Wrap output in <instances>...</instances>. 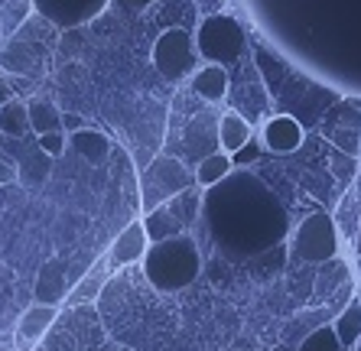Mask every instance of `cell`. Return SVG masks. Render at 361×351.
<instances>
[{"mask_svg": "<svg viewBox=\"0 0 361 351\" xmlns=\"http://www.w3.org/2000/svg\"><path fill=\"white\" fill-rule=\"evenodd\" d=\"M0 134L10 140L30 134V117H26V101L10 98L7 104H0Z\"/></svg>", "mask_w": 361, "mask_h": 351, "instance_id": "ac0fdd59", "label": "cell"}, {"mask_svg": "<svg viewBox=\"0 0 361 351\" xmlns=\"http://www.w3.org/2000/svg\"><path fill=\"white\" fill-rule=\"evenodd\" d=\"M332 328H336L338 345H342V348H355V345H358V338H361V302L358 300L348 302V306H345V309L336 316Z\"/></svg>", "mask_w": 361, "mask_h": 351, "instance_id": "d6986e66", "label": "cell"}, {"mask_svg": "<svg viewBox=\"0 0 361 351\" xmlns=\"http://www.w3.org/2000/svg\"><path fill=\"white\" fill-rule=\"evenodd\" d=\"M296 351H345V348L338 345V335H336V328H332V322H329V326H319L316 332L306 335Z\"/></svg>", "mask_w": 361, "mask_h": 351, "instance_id": "ffe728a7", "label": "cell"}, {"mask_svg": "<svg viewBox=\"0 0 361 351\" xmlns=\"http://www.w3.org/2000/svg\"><path fill=\"white\" fill-rule=\"evenodd\" d=\"M153 68L160 72L166 82H183V78H192V72L202 66V56L195 49V36L185 30V26H169L157 36L153 42Z\"/></svg>", "mask_w": 361, "mask_h": 351, "instance_id": "277c9868", "label": "cell"}, {"mask_svg": "<svg viewBox=\"0 0 361 351\" xmlns=\"http://www.w3.org/2000/svg\"><path fill=\"white\" fill-rule=\"evenodd\" d=\"M147 247H150V238H147V231H143V221H130V225L114 238V244H111V251H108L111 270L140 264L143 254H147Z\"/></svg>", "mask_w": 361, "mask_h": 351, "instance_id": "30bf717a", "label": "cell"}, {"mask_svg": "<svg viewBox=\"0 0 361 351\" xmlns=\"http://www.w3.org/2000/svg\"><path fill=\"white\" fill-rule=\"evenodd\" d=\"M108 273H111L108 257H98V260H94V267L88 270V273H85L82 280L72 286V290H68L66 302H72V306H78V302H94L101 296V286H104Z\"/></svg>", "mask_w": 361, "mask_h": 351, "instance_id": "2e32d148", "label": "cell"}, {"mask_svg": "<svg viewBox=\"0 0 361 351\" xmlns=\"http://www.w3.org/2000/svg\"><path fill=\"white\" fill-rule=\"evenodd\" d=\"M192 185V176L189 169L183 166V159L176 156H157L150 166L143 169L140 176V205H143V215L153 211L157 205L169 202L173 195H179L183 189Z\"/></svg>", "mask_w": 361, "mask_h": 351, "instance_id": "5b68a950", "label": "cell"}, {"mask_svg": "<svg viewBox=\"0 0 361 351\" xmlns=\"http://www.w3.org/2000/svg\"><path fill=\"white\" fill-rule=\"evenodd\" d=\"M157 0H121V7L127 10V13H140V10H147V7H153Z\"/></svg>", "mask_w": 361, "mask_h": 351, "instance_id": "603a6c76", "label": "cell"}, {"mask_svg": "<svg viewBox=\"0 0 361 351\" xmlns=\"http://www.w3.org/2000/svg\"><path fill=\"white\" fill-rule=\"evenodd\" d=\"M33 296L39 306H62L68 296V280H66V267L62 260H46L39 267V276H36Z\"/></svg>", "mask_w": 361, "mask_h": 351, "instance_id": "7c38bea8", "label": "cell"}, {"mask_svg": "<svg viewBox=\"0 0 361 351\" xmlns=\"http://www.w3.org/2000/svg\"><path fill=\"white\" fill-rule=\"evenodd\" d=\"M355 351H361V338H358V345H355Z\"/></svg>", "mask_w": 361, "mask_h": 351, "instance_id": "484cf974", "label": "cell"}, {"mask_svg": "<svg viewBox=\"0 0 361 351\" xmlns=\"http://www.w3.org/2000/svg\"><path fill=\"white\" fill-rule=\"evenodd\" d=\"M17 179V169L10 166V163H0V185H7Z\"/></svg>", "mask_w": 361, "mask_h": 351, "instance_id": "d4e9b609", "label": "cell"}, {"mask_svg": "<svg viewBox=\"0 0 361 351\" xmlns=\"http://www.w3.org/2000/svg\"><path fill=\"white\" fill-rule=\"evenodd\" d=\"M338 225L329 211H312L300 221L293 234V251L306 264H329L338 257Z\"/></svg>", "mask_w": 361, "mask_h": 351, "instance_id": "8992f818", "label": "cell"}, {"mask_svg": "<svg viewBox=\"0 0 361 351\" xmlns=\"http://www.w3.org/2000/svg\"><path fill=\"white\" fill-rule=\"evenodd\" d=\"M231 169H235V163H231V156H228V153L212 150V153H205V156L195 163L192 183L199 185V189H212V185H219L225 176H231Z\"/></svg>", "mask_w": 361, "mask_h": 351, "instance_id": "9a60e30c", "label": "cell"}, {"mask_svg": "<svg viewBox=\"0 0 361 351\" xmlns=\"http://www.w3.org/2000/svg\"><path fill=\"white\" fill-rule=\"evenodd\" d=\"M257 156H261V147H257V143H244V147H241V150H238L235 153V156H231V163H235V166H251V163H254V159H257Z\"/></svg>", "mask_w": 361, "mask_h": 351, "instance_id": "7402d4cb", "label": "cell"}, {"mask_svg": "<svg viewBox=\"0 0 361 351\" xmlns=\"http://www.w3.org/2000/svg\"><path fill=\"white\" fill-rule=\"evenodd\" d=\"M195 49H199L202 62L235 66L247 52V33H244L241 20L231 13H212L195 30Z\"/></svg>", "mask_w": 361, "mask_h": 351, "instance_id": "3957f363", "label": "cell"}, {"mask_svg": "<svg viewBox=\"0 0 361 351\" xmlns=\"http://www.w3.org/2000/svg\"><path fill=\"white\" fill-rule=\"evenodd\" d=\"M215 137H219V150L228 153V156H235L244 143L254 140V130H251V124H247V117L244 114H238V111H225V114L219 117Z\"/></svg>", "mask_w": 361, "mask_h": 351, "instance_id": "4fadbf2b", "label": "cell"}, {"mask_svg": "<svg viewBox=\"0 0 361 351\" xmlns=\"http://www.w3.org/2000/svg\"><path fill=\"white\" fill-rule=\"evenodd\" d=\"M56 319H59V306H39V302H33V306L20 316L17 332H13L17 351H33L36 345L49 335V328L56 326Z\"/></svg>", "mask_w": 361, "mask_h": 351, "instance_id": "ba28073f", "label": "cell"}, {"mask_svg": "<svg viewBox=\"0 0 361 351\" xmlns=\"http://www.w3.org/2000/svg\"><path fill=\"white\" fill-rule=\"evenodd\" d=\"M147 283L157 292H179L195 283L202 273V251L192 234H176L166 241H153L140 260Z\"/></svg>", "mask_w": 361, "mask_h": 351, "instance_id": "7a4b0ae2", "label": "cell"}, {"mask_svg": "<svg viewBox=\"0 0 361 351\" xmlns=\"http://www.w3.org/2000/svg\"><path fill=\"white\" fill-rule=\"evenodd\" d=\"M26 117H30V130H33L36 137L52 134V130H62V111L46 98L26 101Z\"/></svg>", "mask_w": 361, "mask_h": 351, "instance_id": "e0dca14e", "label": "cell"}, {"mask_svg": "<svg viewBox=\"0 0 361 351\" xmlns=\"http://www.w3.org/2000/svg\"><path fill=\"white\" fill-rule=\"evenodd\" d=\"M30 4L46 23L59 26V30H75L101 17L111 0H30Z\"/></svg>", "mask_w": 361, "mask_h": 351, "instance_id": "52a82bcc", "label": "cell"}, {"mask_svg": "<svg viewBox=\"0 0 361 351\" xmlns=\"http://www.w3.org/2000/svg\"><path fill=\"white\" fill-rule=\"evenodd\" d=\"M10 98H13V88H10L7 72H4V66H0V104H7Z\"/></svg>", "mask_w": 361, "mask_h": 351, "instance_id": "cb8c5ba5", "label": "cell"}, {"mask_svg": "<svg viewBox=\"0 0 361 351\" xmlns=\"http://www.w3.org/2000/svg\"><path fill=\"white\" fill-rule=\"evenodd\" d=\"M68 147L82 159H88V163H104L111 153L108 134H101L94 127H78V130H72V134H68Z\"/></svg>", "mask_w": 361, "mask_h": 351, "instance_id": "5bb4252c", "label": "cell"}, {"mask_svg": "<svg viewBox=\"0 0 361 351\" xmlns=\"http://www.w3.org/2000/svg\"><path fill=\"white\" fill-rule=\"evenodd\" d=\"M36 143H39V153H46L49 159L62 156L68 147V134L66 130H52V134H39L36 137Z\"/></svg>", "mask_w": 361, "mask_h": 351, "instance_id": "44dd1931", "label": "cell"}, {"mask_svg": "<svg viewBox=\"0 0 361 351\" xmlns=\"http://www.w3.org/2000/svg\"><path fill=\"white\" fill-rule=\"evenodd\" d=\"M195 98H202L205 104H221L228 98V88H231V78H228L225 66H215V62H202L199 68L189 78Z\"/></svg>", "mask_w": 361, "mask_h": 351, "instance_id": "8fae6325", "label": "cell"}, {"mask_svg": "<svg viewBox=\"0 0 361 351\" xmlns=\"http://www.w3.org/2000/svg\"><path fill=\"white\" fill-rule=\"evenodd\" d=\"M261 143H264V150L280 153V156L296 153L302 147V127H300V121H296V117H290V114H274L267 124L261 127Z\"/></svg>", "mask_w": 361, "mask_h": 351, "instance_id": "9c48e42d", "label": "cell"}, {"mask_svg": "<svg viewBox=\"0 0 361 351\" xmlns=\"http://www.w3.org/2000/svg\"><path fill=\"white\" fill-rule=\"evenodd\" d=\"M228 260H247L280 247L290 231L283 202L251 169H231L219 185L202 189V218Z\"/></svg>", "mask_w": 361, "mask_h": 351, "instance_id": "6da1fadb", "label": "cell"}]
</instances>
